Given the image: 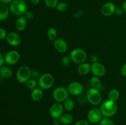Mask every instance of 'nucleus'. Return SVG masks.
Here are the masks:
<instances>
[{
	"mask_svg": "<svg viewBox=\"0 0 126 125\" xmlns=\"http://www.w3.org/2000/svg\"><path fill=\"white\" fill-rule=\"evenodd\" d=\"M10 12L16 16H23L28 11V4L25 0H13L9 5Z\"/></svg>",
	"mask_w": 126,
	"mask_h": 125,
	"instance_id": "1",
	"label": "nucleus"
},
{
	"mask_svg": "<svg viewBox=\"0 0 126 125\" xmlns=\"http://www.w3.org/2000/svg\"><path fill=\"white\" fill-rule=\"evenodd\" d=\"M100 110L104 117L110 118L116 113L118 111V105L115 101L108 99L101 104Z\"/></svg>",
	"mask_w": 126,
	"mask_h": 125,
	"instance_id": "2",
	"label": "nucleus"
},
{
	"mask_svg": "<svg viewBox=\"0 0 126 125\" xmlns=\"http://www.w3.org/2000/svg\"><path fill=\"white\" fill-rule=\"evenodd\" d=\"M86 98L89 102L92 105L97 106L99 105L102 100V94L100 89L96 88H90L86 93Z\"/></svg>",
	"mask_w": 126,
	"mask_h": 125,
	"instance_id": "3",
	"label": "nucleus"
},
{
	"mask_svg": "<svg viewBox=\"0 0 126 125\" xmlns=\"http://www.w3.org/2000/svg\"><path fill=\"white\" fill-rule=\"evenodd\" d=\"M32 69L27 66H20L16 72L17 80L20 83H25L32 75Z\"/></svg>",
	"mask_w": 126,
	"mask_h": 125,
	"instance_id": "4",
	"label": "nucleus"
},
{
	"mask_svg": "<svg viewBox=\"0 0 126 125\" xmlns=\"http://www.w3.org/2000/svg\"><path fill=\"white\" fill-rule=\"evenodd\" d=\"M70 56L73 62L78 64L85 62L87 60V53L83 49L80 48H76L71 50Z\"/></svg>",
	"mask_w": 126,
	"mask_h": 125,
	"instance_id": "5",
	"label": "nucleus"
},
{
	"mask_svg": "<svg viewBox=\"0 0 126 125\" xmlns=\"http://www.w3.org/2000/svg\"><path fill=\"white\" fill-rule=\"evenodd\" d=\"M70 93L67 88L64 87H58L54 89L52 93L53 99L58 102H63L69 98Z\"/></svg>",
	"mask_w": 126,
	"mask_h": 125,
	"instance_id": "6",
	"label": "nucleus"
},
{
	"mask_svg": "<svg viewBox=\"0 0 126 125\" xmlns=\"http://www.w3.org/2000/svg\"><path fill=\"white\" fill-rule=\"evenodd\" d=\"M38 86L43 89H49L54 83V77L51 74L45 73L41 75L38 81Z\"/></svg>",
	"mask_w": 126,
	"mask_h": 125,
	"instance_id": "7",
	"label": "nucleus"
},
{
	"mask_svg": "<svg viewBox=\"0 0 126 125\" xmlns=\"http://www.w3.org/2000/svg\"><path fill=\"white\" fill-rule=\"evenodd\" d=\"M102 114L100 108L93 107L87 113V119L89 122L93 124L98 123L102 118Z\"/></svg>",
	"mask_w": 126,
	"mask_h": 125,
	"instance_id": "8",
	"label": "nucleus"
},
{
	"mask_svg": "<svg viewBox=\"0 0 126 125\" xmlns=\"http://www.w3.org/2000/svg\"><path fill=\"white\" fill-rule=\"evenodd\" d=\"M63 105L61 102L54 103L49 109V114L53 118H60L63 113Z\"/></svg>",
	"mask_w": 126,
	"mask_h": 125,
	"instance_id": "9",
	"label": "nucleus"
},
{
	"mask_svg": "<svg viewBox=\"0 0 126 125\" xmlns=\"http://www.w3.org/2000/svg\"><path fill=\"white\" fill-rule=\"evenodd\" d=\"M67 89L70 94L73 96L80 95L84 90L82 85L78 82H72L69 83Z\"/></svg>",
	"mask_w": 126,
	"mask_h": 125,
	"instance_id": "10",
	"label": "nucleus"
},
{
	"mask_svg": "<svg viewBox=\"0 0 126 125\" xmlns=\"http://www.w3.org/2000/svg\"><path fill=\"white\" fill-rule=\"evenodd\" d=\"M91 72L94 76L101 77L104 76L106 74V68L100 62H92L91 64Z\"/></svg>",
	"mask_w": 126,
	"mask_h": 125,
	"instance_id": "11",
	"label": "nucleus"
},
{
	"mask_svg": "<svg viewBox=\"0 0 126 125\" xmlns=\"http://www.w3.org/2000/svg\"><path fill=\"white\" fill-rule=\"evenodd\" d=\"M20 57V53L18 51L16 50H11L5 55V62L9 65H14L19 61Z\"/></svg>",
	"mask_w": 126,
	"mask_h": 125,
	"instance_id": "12",
	"label": "nucleus"
},
{
	"mask_svg": "<svg viewBox=\"0 0 126 125\" xmlns=\"http://www.w3.org/2000/svg\"><path fill=\"white\" fill-rule=\"evenodd\" d=\"M6 39L8 44L13 47L18 46L22 42L20 36L15 32H11L8 33Z\"/></svg>",
	"mask_w": 126,
	"mask_h": 125,
	"instance_id": "13",
	"label": "nucleus"
},
{
	"mask_svg": "<svg viewBox=\"0 0 126 125\" xmlns=\"http://www.w3.org/2000/svg\"><path fill=\"white\" fill-rule=\"evenodd\" d=\"M116 7L112 2H107L101 7V13L105 17H110L114 14Z\"/></svg>",
	"mask_w": 126,
	"mask_h": 125,
	"instance_id": "14",
	"label": "nucleus"
},
{
	"mask_svg": "<svg viewBox=\"0 0 126 125\" xmlns=\"http://www.w3.org/2000/svg\"><path fill=\"white\" fill-rule=\"evenodd\" d=\"M54 47L55 50L60 53H65L68 49V45L66 40L62 38H57L54 41Z\"/></svg>",
	"mask_w": 126,
	"mask_h": 125,
	"instance_id": "15",
	"label": "nucleus"
},
{
	"mask_svg": "<svg viewBox=\"0 0 126 125\" xmlns=\"http://www.w3.org/2000/svg\"><path fill=\"white\" fill-rule=\"evenodd\" d=\"M43 89L40 87H36L31 92V98L32 100L35 102H38L41 100L43 98Z\"/></svg>",
	"mask_w": 126,
	"mask_h": 125,
	"instance_id": "16",
	"label": "nucleus"
},
{
	"mask_svg": "<svg viewBox=\"0 0 126 125\" xmlns=\"http://www.w3.org/2000/svg\"><path fill=\"white\" fill-rule=\"evenodd\" d=\"M27 26V20L24 16H20L16 22V28L18 31H23Z\"/></svg>",
	"mask_w": 126,
	"mask_h": 125,
	"instance_id": "17",
	"label": "nucleus"
},
{
	"mask_svg": "<svg viewBox=\"0 0 126 125\" xmlns=\"http://www.w3.org/2000/svg\"><path fill=\"white\" fill-rule=\"evenodd\" d=\"M9 7L6 4L0 2V21H3L7 19L10 13Z\"/></svg>",
	"mask_w": 126,
	"mask_h": 125,
	"instance_id": "18",
	"label": "nucleus"
},
{
	"mask_svg": "<svg viewBox=\"0 0 126 125\" xmlns=\"http://www.w3.org/2000/svg\"><path fill=\"white\" fill-rule=\"evenodd\" d=\"M91 64L88 62H83L80 64L78 67V72L81 75H86L91 72Z\"/></svg>",
	"mask_w": 126,
	"mask_h": 125,
	"instance_id": "19",
	"label": "nucleus"
},
{
	"mask_svg": "<svg viewBox=\"0 0 126 125\" xmlns=\"http://www.w3.org/2000/svg\"><path fill=\"white\" fill-rule=\"evenodd\" d=\"M60 120L62 125H69L72 123L73 121V116L71 114L65 113L62 115V116L60 117Z\"/></svg>",
	"mask_w": 126,
	"mask_h": 125,
	"instance_id": "20",
	"label": "nucleus"
},
{
	"mask_svg": "<svg viewBox=\"0 0 126 125\" xmlns=\"http://www.w3.org/2000/svg\"><path fill=\"white\" fill-rule=\"evenodd\" d=\"M0 74L4 78H9L12 76V71L10 67L2 66L0 68Z\"/></svg>",
	"mask_w": 126,
	"mask_h": 125,
	"instance_id": "21",
	"label": "nucleus"
},
{
	"mask_svg": "<svg viewBox=\"0 0 126 125\" xmlns=\"http://www.w3.org/2000/svg\"><path fill=\"white\" fill-rule=\"evenodd\" d=\"M47 36L50 41L54 42L55 39H57V31L54 27H50L47 29Z\"/></svg>",
	"mask_w": 126,
	"mask_h": 125,
	"instance_id": "22",
	"label": "nucleus"
},
{
	"mask_svg": "<svg viewBox=\"0 0 126 125\" xmlns=\"http://www.w3.org/2000/svg\"><path fill=\"white\" fill-rule=\"evenodd\" d=\"M90 83L92 88H96V89H100V88L102 87V82L100 79L99 77H96V76H93L91 77L90 79Z\"/></svg>",
	"mask_w": 126,
	"mask_h": 125,
	"instance_id": "23",
	"label": "nucleus"
},
{
	"mask_svg": "<svg viewBox=\"0 0 126 125\" xmlns=\"http://www.w3.org/2000/svg\"><path fill=\"white\" fill-rule=\"evenodd\" d=\"M120 96V94L118 89H112L108 92V99L113 101H116L118 100Z\"/></svg>",
	"mask_w": 126,
	"mask_h": 125,
	"instance_id": "24",
	"label": "nucleus"
},
{
	"mask_svg": "<svg viewBox=\"0 0 126 125\" xmlns=\"http://www.w3.org/2000/svg\"><path fill=\"white\" fill-rule=\"evenodd\" d=\"M63 107L64 109L66 111H71L75 108V102L74 100L71 98H68L66 100L63 102Z\"/></svg>",
	"mask_w": 126,
	"mask_h": 125,
	"instance_id": "25",
	"label": "nucleus"
},
{
	"mask_svg": "<svg viewBox=\"0 0 126 125\" xmlns=\"http://www.w3.org/2000/svg\"><path fill=\"white\" fill-rule=\"evenodd\" d=\"M25 85L26 87H27L28 89L33 90V89L36 88L37 86L38 85V81L36 80L33 79V78H30V79L25 83Z\"/></svg>",
	"mask_w": 126,
	"mask_h": 125,
	"instance_id": "26",
	"label": "nucleus"
},
{
	"mask_svg": "<svg viewBox=\"0 0 126 125\" xmlns=\"http://www.w3.org/2000/svg\"><path fill=\"white\" fill-rule=\"evenodd\" d=\"M44 2L48 8L54 9L59 4V0H44Z\"/></svg>",
	"mask_w": 126,
	"mask_h": 125,
	"instance_id": "27",
	"label": "nucleus"
},
{
	"mask_svg": "<svg viewBox=\"0 0 126 125\" xmlns=\"http://www.w3.org/2000/svg\"><path fill=\"white\" fill-rule=\"evenodd\" d=\"M68 7V4L66 2L63 1V2H59V4H58L56 7V9L59 12H63L67 10Z\"/></svg>",
	"mask_w": 126,
	"mask_h": 125,
	"instance_id": "28",
	"label": "nucleus"
},
{
	"mask_svg": "<svg viewBox=\"0 0 126 125\" xmlns=\"http://www.w3.org/2000/svg\"><path fill=\"white\" fill-rule=\"evenodd\" d=\"M100 125H114L113 120L108 117H103L100 121Z\"/></svg>",
	"mask_w": 126,
	"mask_h": 125,
	"instance_id": "29",
	"label": "nucleus"
},
{
	"mask_svg": "<svg viewBox=\"0 0 126 125\" xmlns=\"http://www.w3.org/2000/svg\"><path fill=\"white\" fill-rule=\"evenodd\" d=\"M61 62L62 65H63L64 66H68L72 62V60H71L70 55L69 56H65L62 58Z\"/></svg>",
	"mask_w": 126,
	"mask_h": 125,
	"instance_id": "30",
	"label": "nucleus"
},
{
	"mask_svg": "<svg viewBox=\"0 0 126 125\" xmlns=\"http://www.w3.org/2000/svg\"><path fill=\"white\" fill-rule=\"evenodd\" d=\"M41 75L39 74V72H38L36 70H34V71H32V75H31V78H33V79L36 80L38 81L39 77H41Z\"/></svg>",
	"mask_w": 126,
	"mask_h": 125,
	"instance_id": "31",
	"label": "nucleus"
},
{
	"mask_svg": "<svg viewBox=\"0 0 126 125\" xmlns=\"http://www.w3.org/2000/svg\"><path fill=\"white\" fill-rule=\"evenodd\" d=\"M7 34L6 30L4 28H0V39L1 40H4V39H6Z\"/></svg>",
	"mask_w": 126,
	"mask_h": 125,
	"instance_id": "32",
	"label": "nucleus"
},
{
	"mask_svg": "<svg viewBox=\"0 0 126 125\" xmlns=\"http://www.w3.org/2000/svg\"><path fill=\"white\" fill-rule=\"evenodd\" d=\"M23 16L25 17L26 19H27V20H31L33 19V17H34V13H33L32 11H27Z\"/></svg>",
	"mask_w": 126,
	"mask_h": 125,
	"instance_id": "33",
	"label": "nucleus"
},
{
	"mask_svg": "<svg viewBox=\"0 0 126 125\" xmlns=\"http://www.w3.org/2000/svg\"><path fill=\"white\" fill-rule=\"evenodd\" d=\"M75 125H89V123L88 120L81 119V120H79L76 121L75 123Z\"/></svg>",
	"mask_w": 126,
	"mask_h": 125,
	"instance_id": "34",
	"label": "nucleus"
},
{
	"mask_svg": "<svg viewBox=\"0 0 126 125\" xmlns=\"http://www.w3.org/2000/svg\"><path fill=\"white\" fill-rule=\"evenodd\" d=\"M124 13V11H123V9L122 7H116L115 10V12H114V13H115L116 15L120 16L123 15V13Z\"/></svg>",
	"mask_w": 126,
	"mask_h": 125,
	"instance_id": "35",
	"label": "nucleus"
},
{
	"mask_svg": "<svg viewBox=\"0 0 126 125\" xmlns=\"http://www.w3.org/2000/svg\"><path fill=\"white\" fill-rule=\"evenodd\" d=\"M121 74L124 77H126V63L122 66L121 68Z\"/></svg>",
	"mask_w": 126,
	"mask_h": 125,
	"instance_id": "36",
	"label": "nucleus"
},
{
	"mask_svg": "<svg viewBox=\"0 0 126 125\" xmlns=\"http://www.w3.org/2000/svg\"><path fill=\"white\" fill-rule=\"evenodd\" d=\"M52 123L54 125H60L62 124L61 121H60V118H54Z\"/></svg>",
	"mask_w": 126,
	"mask_h": 125,
	"instance_id": "37",
	"label": "nucleus"
},
{
	"mask_svg": "<svg viewBox=\"0 0 126 125\" xmlns=\"http://www.w3.org/2000/svg\"><path fill=\"white\" fill-rule=\"evenodd\" d=\"M4 62H5L4 57L3 56L2 54L0 52V67H2V66H3Z\"/></svg>",
	"mask_w": 126,
	"mask_h": 125,
	"instance_id": "38",
	"label": "nucleus"
},
{
	"mask_svg": "<svg viewBox=\"0 0 126 125\" xmlns=\"http://www.w3.org/2000/svg\"><path fill=\"white\" fill-rule=\"evenodd\" d=\"M31 2V3L33 4L34 5H37L40 2L41 0H30Z\"/></svg>",
	"mask_w": 126,
	"mask_h": 125,
	"instance_id": "39",
	"label": "nucleus"
},
{
	"mask_svg": "<svg viewBox=\"0 0 126 125\" xmlns=\"http://www.w3.org/2000/svg\"><path fill=\"white\" fill-rule=\"evenodd\" d=\"M122 8H123V11H124V13H125L126 14V1H124L123 2V4H122Z\"/></svg>",
	"mask_w": 126,
	"mask_h": 125,
	"instance_id": "40",
	"label": "nucleus"
},
{
	"mask_svg": "<svg viewBox=\"0 0 126 125\" xmlns=\"http://www.w3.org/2000/svg\"><path fill=\"white\" fill-rule=\"evenodd\" d=\"M12 1H13V0H0V2H2V3L6 4H7L11 3V2H12Z\"/></svg>",
	"mask_w": 126,
	"mask_h": 125,
	"instance_id": "41",
	"label": "nucleus"
},
{
	"mask_svg": "<svg viewBox=\"0 0 126 125\" xmlns=\"http://www.w3.org/2000/svg\"><path fill=\"white\" fill-rule=\"evenodd\" d=\"M98 57H97V56H95V55H93V56H92V62H98Z\"/></svg>",
	"mask_w": 126,
	"mask_h": 125,
	"instance_id": "42",
	"label": "nucleus"
},
{
	"mask_svg": "<svg viewBox=\"0 0 126 125\" xmlns=\"http://www.w3.org/2000/svg\"><path fill=\"white\" fill-rule=\"evenodd\" d=\"M20 125V124H16V125Z\"/></svg>",
	"mask_w": 126,
	"mask_h": 125,
	"instance_id": "43",
	"label": "nucleus"
}]
</instances>
